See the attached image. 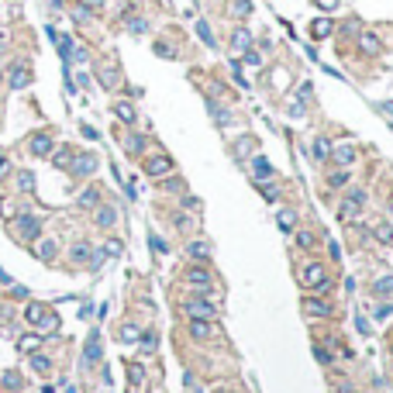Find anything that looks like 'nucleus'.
Segmentation results:
<instances>
[{
	"label": "nucleus",
	"instance_id": "4c0bfd02",
	"mask_svg": "<svg viewBox=\"0 0 393 393\" xmlns=\"http://www.w3.org/2000/svg\"><path fill=\"white\" fill-rule=\"evenodd\" d=\"M35 345H38V334H24V338H21V349H24V352L35 349Z\"/></svg>",
	"mask_w": 393,
	"mask_h": 393
},
{
	"label": "nucleus",
	"instance_id": "6ab92c4d",
	"mask_svg": "<svg viewBox=\"0 0 393 393\" xmlns=\"http://www.w3.org/2000/svg\"><path fill=\"white\" fill-rule=\"evenodd\" d=\"M114 114H118L124 124H131V121H135V107H131V104H118V107H114Z\"/></svg>",
	"mask_w": 393,
	"mask_h": 393
},
{
	"label": "nucleus",
	"instance_id": "603ef678",
	"mask_svg": "<svg viewBox=\"0 0 393 393\" xmlns=\"http://www.w3.org/2000/svg\"><path fill=\"white\" fill-rule=\"evenodd\" d=\"M0 79H4V73H0Z\"/></svg>",
	"mask_w": 393,
	"mask_h": 393
},
{
	"label": "nucleus",
	"instance_id": "4be33fe9",
	"mask_svg": "<svg viewBox=\"0 0 393 393\" xmlns=\"http://www.w3.org/2000/svg\"><path fill=\"white\" fill-rule=\"evenodd\" d=\"M328 138H314V159H328Z\"/></svg>",
	"mask_w": 393,
	"mask_h": 393
},
{
	"label": "nucleus",
	"instance_id": "9d476101",
	"mask_svg": "<svg viewBox=\"0 0 393 393\" xmlns=\"http://www.w3.org/2000/svg\"><path fill=\"white\" fill-rule=\"evenodd\" d=\"M186 279H190V286H197V290H207V286H211V273H204V269H190Z\"/></svg>",
	"mask_w": 393,
	"mask_h": 393
},
{
	"label": "nucleus",
	"instance_id": "0eeeda50",
	"mask_svg": "<svg viewBox=\"0 0 393 393\" xmlns=\"http://www.w3.org/2000/svg\"><path fill=\"white\" fill-rule=\"evenodd\" d=\"M28 83H31V73H28V66H14V69H11V86H14V90H24Z\"/></svg>",
	"mask_w": 393,
	"mask_h": 393
},
{
	"label": "nucleus",
	"instance_id": "b1692460",
	"mask_svg": "<svg viewBox=\"0 0 393 393\" xmlns=\"http://www.w3.org/2000/svg\"><path fill=\"white\" fill-rule=\"evenodd\" d=\"M18 190H24V193H28V190H35V176H31V173H21V176H18Z\"/></svg>",
	"mask_w": 393,
	"mask_h": 393
},
{
	"label": "nucleus",
	"instance_id": "ea45409f",
	"mask_svg": "<svg viewBox=\"0 0 393 393\" xmlns=\"http://www.w3.org/2000/svg\"><path fill=\"white\" fill-rule=\"evenodd\" d=\"M138 338H141V349H145V352L156 349V334H138Z\"/></svg>",
	"mask_w": 393,
	"mask_h": 393
},
{
	"label": "nucleus",
	"instance_id": "a18cd8bd",
	"mask_svg": "<svg viewBox=\"0 0 393 393\" xmlns=\"http://www.w3.org/2000/svg\"><path fill=\"white\" fill-rule=\"evenodd\" d=\"M314 355H317V362H324V366H328V362H331V355L324 352V349H314Z\"/></svg>",
	"mask_w": 393,
	"mask_h": 393
},
{
	"label": "nucleus",
	"instance_id": "39448f33",
	"mask_svg": "<svg viewBox=\"0 0 393 393\" xmlns=\"http://www.w3.org/2000/svg\"><path fill=\"white\" fill-rule=\"evenodd\" d=\"M252 48V35L245 31V28H235V35H231V52H249Z\"/></svg>",
	"mask_w": 393,
	"mask_h": 393
},
{
	"label": "nucleus",
	"instance_id": "f257e3e1",
	"mask_svg": "<svg viewBox=\"0 0 393 393\" xmlns=\"http://www.w3.org/2000/svg\"><path fill=\"white\" fill-rule=\"evenodd\" d=\"M304 286L307 290H328V273L321 266H307L304 269Z\"/></svg>",
	"mask_w": 393,
	"mask_h": 393
},
{
	"label": "nucleus",
	"instance_id": "09e8293b",
	"mask_svg": "<svg viewBox=\"0 0 393 393\" xmlns=\"http://www.w3.org/2000/svg\"><path fill=\"white\" fill-rule=\"evenodd\" d=\"M0 41H4V28H0Z\"/></svg>",
	"mask_w": 393,
	"mask_h": 393
},
{
	"label": "nucleus",
	"instance_id": "412c9836",
	"mask_svg": "<svg viewBox=\"0 0 393 393\" xmlns=\"http://www.w3.org/2000/svg\"><path fill=\"white\" fill-rule=\"evenodd\" d=\"M56 252H59V245H56L52 238H45V241H41V245H38V256H41V259H52V256H56Z\"/></svg>",
	"mask_w": 393,
	"mask_h": 393
},
{
	"label": "nucleus",
	"instance_id": "f8f14e48",
	"mask_svg": "<svg viewBox=\"0 0 393 393\" xmlns=\"http://www.w3.org/2000/svg\"><path fill=\"white\" fill-rule=\"evenodd\" d=\"M100 359V338L97 334H90V341H86V352H83V362L90 366V362H97Z\"/></svg>",
	"mask_w": 393,
	"mask_h": 393
},
{
	"label": "nucleus",
	"instance_id": "49530a36",
	"mask_svg": "<svg viewBox=\"0 0 393 393\" xmlns=\"http://www.w3.org/2000/svg\"><path fill=\"white\" fill-rule=\"evenodd\" d=\"M390 314H393V307H390V304H383V307L376 311V317H379V321H383V317H390Z\"/></svg>",
	"mask_w": 393,
	"mask_h": 393
},
{
	"label": "nucleus",
	"instance_id": "cd10ccee",
	"mask_svg": "<svg viewBox=\"0 0 393 393\" xmlns=\"http://www.w3.org/2000/svg\"><path fill=\"white\" fill-rule=\"evenodd\" d=\"M376 238H379V241H393V224H379V228H376Z\"/></svg>",
	"mask_w": 393,
	"mask_h": 393
},
{
	"label": "nucleus",
	"instance_id": "423d86ee",
	"mask_svg": "<svg viewBox=\"0 0 393 393\" xmlns=\"http://www.w3.org/2000/svg\"><path fill=\"white\" fill-rule=\"evenodd\" d=\"M169 169H173V159H169V156H156V159H149V173H152V176H166Z\"/></svg>",
	"mask_w": 393,
	"mask_h": 393
},
{
	"label": "nucleus",
	"instance_id": "37998d69",
	"mask_svg": "<svg viewBox=\"0 0 393 393\" xmlns=\"http://www.w3.org/2000/svg\"><path fill=\"white\" fill-rule=\"evenodd\" d=\"M149 245H152V249H156V252H166V241H162V238H156V235L149 238Z\"/></svg>",
	"mask_w": 393,
	"mask_h": 393
},
{
	"label": "nucleus",
	"instance_id": "58836bf2",
	"mask_svg": "<svg viewBox=\"0 0 393 393\" xmlns=\"http://www.w3.org/2000/svg\"><path fill=\"white\" fill-rule=\"evenodd\" d=\"M141 379H145V369L138 362H131V383H141Z\"/></svg>",
	"mask_w": 393,
	"mask_h": 393
},
{
	"label": "nucleus",
	"instance_id": "aec40b11",
	"mask_svg": "<svg viewBox=\"0 0 393 393\" xmlns=\"http://www.w3.org/2000/svg\"><path fill=\"white\" fill-rule=\"evenodd\" d=\"M197 35L207 41V48H214V45H217V41H214V31L207 28V21H200V24H197Z\"/></svg>",
	"mask_w": 393,
	"mask_h": 393
},
{
	"label": "nucleus",
	"instance_id": "72a5a7b5",
	"mask_svg": "<svg viewBox=\"0 0 393 393\" xmlns=\"http://www.w3.org/2000/svg\"><path fill=\"white\" fill-rule=\"evenodd\" d=\"M128 28H131L135 35H145V28H149V24H145L141 18H131V21H128Z\"/></svg>",
	"mask_w": 393,
	"mask_h": 393
},
{
	"label": "nucleus",
	"instance_id": "20e7f679",
	"mask_svg": "<svg viewBox=\"0 0 393 393\" xmlns=\"http://www.w3.org/2000/svg\"><path fill=\"white\" fill-rule=\"evenodd\" d=\"M69 166H73V173H76V176H90V173L97 169V156H73Z\"/></svg>",
	"mask_w": 393,
	"mask_h": 393
},
{
	"label": "nucleus",
	"instance_id": "a19ab883",
	"mask_svg": "<svg viewBox=\"0 0 393 393\" xmlns=\"http://www.w3.org/2000/svg\"><path fill=\"white\" fill-rule=\"evenodd\" d=\"M245 62H249V66H262V59H259V52H252V48L245 52Z\"/></svg>",
	"mask_w": 393,
	"mask_h": 393
},
{
	"label": "nucleus",
	"instance_id": "473e14b6",
	"mask_svg": "<svg viewBox=\"0 0 393 393\" xmlns=\"http://www.w3.org/2000/svg\"><path fill=\"white\" fill-rule=\"evenodd\" d=\"M4 386L18 390V386H21V376H18V373H4Z\"/></svg>",
	"mask_w": 393,
	"mask_h": 393
},
{
	"label": "nucleus",
	"instance_id": "9b49d317",
	"mask_svg": "<svg viewBox=\"0 0 393 393\" xmlns=\"http://www.w3.org/2000/svg\"><path fill=\"white\" fill-rule=\"evenodd\" d=\"M114 221H118V211H114V207H97V224L100 228H114Z\"/></svg>",
	"mask_w": 393,
	"mask_h": 393
},
{
	"label": "nucleus",
	"instance_id": "5701e85b",
	"mask_svg": "<svg viewBox=\"0 0 393 393\" xmlns=\"http://www.w3.org/2000/svg\"><path fill=\"white\" fill-rule=\"evenodd\" d=\"M190 331H193V338H211V324H204V321H193V324H190Z\"/></svg>",
	"mask_w": 393,
	"mask_h": 393
},
{
	"label": "nucleus",
	"instance_id": "2f4dec72",
	"mask_svg": "<svg viewBox=\"0 0 393 393\" xmlns=\"http://www.w3.org/2000/svg\"><path fill=\"white\" fill-rule=\"evenodd\" d=\"M297 241H300V249H314V235H311V231H300Z\"/></svg>",
	"mask_w": 393,
	"mask_h": 393
},
{
	"label": "nucleus",
	"instance_id": "393cba45",
	"mask_svg": "<svg viewBox=\"0 0 393 393\" xmlns=\"http://www.w3.org/2000/svg\"><path fill=\"white\" fill-rule=\"evenodd\" d=\"M190 256H193L197 262H204V259H207V245H204V241H193V245H190Z\"/></svg>",
	"mask_w": 393,
	"mask_h": 393
},
{
	"label": "nucleus",
	"instance_id": "7ed1b4c3",
	"mask_svg": "<svg viewBox=\"0 0 393 393\" xmlns=\"http://www.w3.org/2000/svg\"><path fill=\"white\" fill-rule=\"evenodd\" d=\"M18 231H21V238H28V241H35V238L41 235V224H38V217H18Z\"/></svg>",
	"mask_w": 393,
	"mask_h": 393
},
{
	"label": "nucleus",
	"instance_id": "7c9ffc66",
	"mask_svg": "<svg viewBox=\"0 0 393 393\" xmlns=\"http://www.w3.org/2000/svg\"><path fill=\"white\" fill-rule=\"evenodd\" d=\"M235 14H238V18H249V14H252V4H249V0H238V4H235Z\"/></svg>",
	"mask_w": 393,
	"mask_h": 393
},
{
	"label": "nucleus",
	"instance_id": "a878e982",
	"mask_svg": "<svg viewBox=\"0 0 393 393\" xmlns=\"http://www.w3.org/2000/svg\"><path fill=\"white\" fill-rule=\"evenodd\" d=\"M121 341H138V328L135 324H121Z\"/></svg>",
	"mask_w": 393,
	"mask_h": 393
},
{
	"label": "nucleus",
	"instance_id": "864d4df0",
	"mask_svg": "<svg viewBox=\"0 0 393 393\" xmlns=\"http://www.w3.org/2000/svg\"><path fill=\"white\" fill-rule=\"evenodd\" d=\"M390 211H393V204H390Z\"/></svg>",
	"mask_w": 393,
	"mask_h": 393
},
{
	"label": "nucleus",
	"instance_id": "3c124183",
	"mask_svg": "<svg viewBox=\"0 0 393 393\" xmlns=\"http://www.w3.org/2000/svg\"><path fill=\"white\" fill-rule=\"evenodd\" d=\"M217 393H228V390H217Z\"/></svg>",
	"mask_w": 393,
	"mask_h": 393
},
{
	"label": "nucleus",
	"instance_id": "bb28decb",
	"mask_svg": "<svg viewBox=\"0 0 393 393\" xmlns=\"http://www.w3.org/2000/svg\"><path fill=\"white\" fill-rule=\"evenodd\" d=\"M376 293H379V297H393V279H390V276L376 283Z\"/></svg>",
	"mask_w": 393,
	"mask_h": 393
},
{
	"label": "nucleus",
	"instance_id": "a211bd4d",
	"mask_svg": "<svg viewBox=\"0 0 393 393\" xmlns=\"http://www.w3.org/2000/svg\"><path fill=\"white\" fill-rule=\"evenodd\" d=\"M31 369H35V373H48V369H52V359H48V355H31Z\"/></svg>",
	"mask_w": 393,
	"mask_h": 393
},
{
	"label": "nucleus",
	"instance_id": "e433bc0d",
	"mask_svg": "<svg viewBox=\"0 0 393 393\" xmlns=\"http://www.w3.org/2000/svg\"><path fill=\"white\" fill-rule=\"evenodd\" d=\"M79 204H83V207H93V204H97V190H86V193L79 197Z\"/></svg>",
	"mask_w": 393,
	"mask_h": 393
},
{
	"label": "nucleus",
	"instance_id": "ddd939ff",
	"mask_svg": "<svg viewBox=\"0 0 393 393\" xmlns=\"http://www.w3.org/2000/svg\"><path fill=\"white\" fill-rule=\"evenodd\" d=\"M24 321H28V324H41V321H45V307H41V304H28V307H24Z\"/></svg>",
	"mask_w": 393,
	"mask_h": 393
},
{
	"label": "nucleus",
	"instance_id": "c85d7f7f",
	"mask_svg": "<svg viewBox=\"0 0 393 393\" xmlns=\"http://www.w3.org/2000/svg\"><path fill=\"white\" fill-rule=\"evenodd\" d=\"M141 149H145V138H138V135H131V138H128V152H135V156H138Z\"/></svg>",
	"mask_w": 393,
	"mask_h": 393
},
{
	"label": "nucleus",
	"instance_id": "6e6552de",
	"mask_svg": "<svg viewBox=\"0 0 393 393\" xmlns=\"http://www.w3.org/2000/svg\"><path fill=\"white\" fill-rule=\"evenodd\" d=\"M28 145H31V156H48L52 152V138L48 135H35Z\"/></svg>",
	"mask_w": 393,
	"mask_h": 393
},
{
	"label": "nucleus",
	"instance_id": "8fccbe9b",
	"mask_svg": "<svg viewBox=\"0 0 393 393\" xmlns=\"http://www.w3.org/2000/svg\"><path fill=\"white\" fill-rule=\"evenodd\" d=\"M90 4H100V0H90Z\"/></svg>",
	"mask_w": 393,
	"mask_h": 393
},
{
	"label": "nucleus",
	"instance_id": "c9c22d12",
	"mask_svg": "<svg viewBox=\"0 0 393 393\" xmlns=\"http://www.w3.org/2000/svg\"><path fill=\"white\" fill-rule=\"evenodd\" d=\"M86 256H90V245H76V249H73V259H76V262H86Z\"/></svg>",
	"mask_w": 393,
	"mask_h": 393
},
{
	"label": "nucleus",
	"instance_id": "de8ad7c7",
	"mask_svg": "<svg viewBox=\"0 0 393 393\" xmlns=\"http://www.w3.org/2000/svg\"><path fill=\"white\" fill-rule=\"evenodd\" d=\"M279 224H283V231H290V224H293V217H290V214H279Z\"/></svg>",
	"mask_w": 393,
	"mask_h": 393
},
{
	"label": "nucleus",
	"instance_id": "f704fd0d",
	"mask_svg": "<svg viewBox=\"0 0 393 393\" xmlns=\"http://www.w3.org/2000/svg\"><path fill=\"white\" fill-rule=\"evenodd\" d=\"M69 162H73V152H69V149H62L59 156H56V166H62V169H66Z\"/></svg>",
	"mask_w": 393,
	"mask_h": 393
},
{
	"label": "nucleus",
	"instance_id": "4468645a",
	"mask_svg": "<svg viewBox=\"0 0 393 393\" xmlns=\"http://www.w3.org/2000/svg\"><path fill=\"white\" fill-rule=\"evenodd\" d=\"M331 28H334V24L328 18H317L314 24H311V35H314V38H328V35H331Z\"/></svg>",
	"mask_w": 393,
	"mask_h": 393
},
{
	"label": "nucleus",
	"instance_id": "2eb2a0df",
	"mask_svg": "<svg viewBox=\"0 0 393 393\" xmlns=\"http://www.w3.org/2000/svg\"><path fill=\"white\" fill-rule=\"evenodd\" d=\"M304 311H307V314H317V317L331 314V307H328L324 300H304Z\"/></svg>",
	"mask_w": 393,
	"mask_h": 393
},
{
	"label": "nucleus",
	"instance_id": "c756f323",
	"mask_svg": "<svg viewBox=\"0 0 393 393\" xmlns=\"http://www.w3.org/2000/svg\"><path fill=\"white\" fill-rule=\"evenodd\" d=\"M328 183H331V186H345V183H349V173H345V169H338V173H331Z\"/></svg>",
	"mask_w": 393,
	"mask_h": 393
},
{
	"label": "nucleus",
	"instance_id": "1a4fd4ad",
	"mask_svg": "<svg viewBox=\"0 0 393 393\" xmlns=\"http://www.w3.org/2000/svg\"><path fill=\"white\" fill-rule=\"evenodd\" d=\"M252 176H256L259 183H262V179H269V176H273V166H269L262 156H256V159H252Z\"/></svg>",
	"mask_w": 393,
	"mask_h": 393
},
{
	"label": "nucleus",
	"instance_id": "f03ea898",
	"mask_svg": "<svg viewBox=\"0 0 393 393\" xmlns=\"http://www.w3.org/2000/svg\"><path fill=\"white\" fill-rule=\"evenodd\" d=\"M186 314L193 317V321H211V317H214V304H207V300H190V304H186Z\"/></svg>",
	"mask_w": 393,
	"mask_h": 393
},
{
	"label": "nucleus",
	"instance_id": "f3484780",
	"mask_svg": "<svg viewBox=\"0 0 393 393\" xmlns=\"http://www.w3.org/2000/svg\"><path fill=\"white\" fill-rule=\"evenodd\" d=\"M359 45H362V52H373V56L379 52V38H376V35H369V31L359 38Z\"/></svg>",
	"mask_w": 393,
	"mask_h": 393
},
{
	"label": "nucleus",
	"instance_id": "79ce46f5",
	"mask_svg": "<svg viewBox=\"0 0 393 393\" xmlns=\"http://www.w3.org/2000/svg\"><path fill=\"white\" fill-rule=\"evenodd\" d=\"M156 52H159V56H166V59H173V48H169L166 41H159V45H156Z\"/></svg>",
	"mask_w": 393,
	"mask_h": 393
},
{
	"label": "nucleus",
	"instance_id": "dca6fc26",
	"mask_svg": "<svg viewBox=\"0 0 393 393\" xmlns=\"http://www.w3.org/2000/svg\"><path fill=\"white\" fill-rule=\"evenodd\" d=\"M334 159H338L341 166H349V162L355 159V149L352 145H334Z\"/></svg>",
	"mask_w": 393,
	"mask_h": 393
},
{
	"label": "nucleus",
	"instance_id": "c03bdc74",
	"mask_svg": "<svg viewBox=\"0 0 393 393\" xmlns=\"http://www.w3.org/2000/svg\"><path fill=\"white\" fill-rule=\"evenodd\" d=\"M317 7H321V11H334V7H338V0H317Z\"/></svg>",
	"mask_w": 393,
	"mask_h": 393
}]
</instances>
